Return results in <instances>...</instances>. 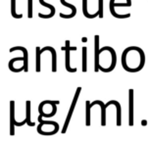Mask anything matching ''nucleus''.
<instances>
[{
	"label": "nucleus",
	"mask_w": 148,
	"mask_h": 143,
	"mask_svg": "<svg viewBox=\"0 0 148 143\" xmlns=\"http://www.w3.org/2000/svg\"><path fill=\"white\" fill-rule=\"evenodd\" d=\"M39 3H40V4L42 5V6L49 8V9H50V11H51V13H50L49 15H43V14L39 13V14H38V17H39V18H41V19H49V18H52V17H53L54 15H55V7H54V6H52V5L48 4V3H45L44 0H39Z\"/></svg>",
	"instance_id": "nucleus-11"
},
{
	"label": "nucleus",
	"mask_w": 148,
	"mask_h": 143,
	"mask_svg": "<svg viewBox=\"0 0 148 143\" xmlns=\"http://www.w3.org/2000/svg\"><path fill=\"white\" fill-rule=\"evenodd\" d=\"M98 104L100 105L101 107V125L102 127H105L106 125V108L110 105H115L116 106V109H117V125L118 127H121L122 125V117H121V114H122V108H121V104L119 102L116 101V100H111L107 103V104H104L102 101L100 100H95L94 102L90 103V106L91 108L94 106V105Z\"/></svg>",
	"instance_id": "nucleus-1"
},
{
	"label": "nucleus",
	"mask_w": 148,
	"mask_h": 143,
	"mask_svg": "<svg viewBox=\"0 0 148 143\" xmlns=\"http://www.w3.org/2000/svg\"><path fill=\"white\" fill-rule=\"evenodd\" d=\"M129 94V125L132 127L134 125V89H130Z\"/></svg>",
	"instance_id": "nucleus-5"
},
{
	"label": "nucleus",
	"mask_w": 148,
	"mask_h": 143,
	"mask_svg": "<svg viewBox=\"0 0 148 143\" xmlns=\"http://www.w3.org/2000/svg\"><path fill=\"white\" fill-rule=\"evenodd\" d=\"M82 13H84V17L87 19H93L96 18L97 16H99V12H96L93 15H90L87 11V0H82Z\"/></svg>",
	"instance_id": "nucleus-12"
},
{
	"label": "nucleus",
	"mask_w": 148,
	"mask_h": 143,
	"mask_svg": "<svg viewBox=\"0 0 148 143\" xmlns=\"http://www.w3.org/2000/svg\"><path fill=\"white\" fill-rule=\"evenodd\" d=\"M48 51L51 52L52 54V72H56L57 71V52L53 47L51 46H45L41 49V53H43L44 51Z\"/></svg>",
	"instance_id": "nucleus-9"
},
{
	"label": "nucleus",
	"mask_w": 148,
	"mask_h": 143,
	"mask_svg": "<svg viewBox=\"0 0 148 143\" xmlns=\"http://www.w3.org/2000/svg\"><path fill=\"white\" fill-rule=\"evenodd\" d=\"M90 109H91V106H90V102L86 101L85 102V111H86V114H85V125L86 127H89L90 125Z\"/></svg>",
	"instance_id": "nucleus-13"
},
{
	"label": "nucleus",
	"mask_w": 148,
	"mask_h": 143,
	"mask_svg": "<svg viewBox=\"0 0 148 143\" xmlns=\"http://www.w3.org/2000/svg\"><path fill=\"white\" fill-rule=\"evenodd\" d=\"M86 40H87L86 37H84V38H82V41H84V42H86Z\"/></svg>",
	"instance_id": "nucleus-20"
},
{
	"label": "nucleus",
	"mask_w": 148,
	"mask_h": 143,
	"mask_svg": "<svg viewBox=\"0 0 148 143\" xmlns=\"http://www.w3.org/2000/svg\"><path fill=\"white\" fill-rule=\"evenodd\" d=\"M15 125H16V121H15V102L10 101V135L13 136L15 134Z\"/></svg>",
	"instance_id": "nucleus-6"
},
{
	"label": "nucleus",
	"mask_w": 148,
	"mask_h": 143,
	"mask_svg": "<svg viewBox=\"0 0 148 143\" xmlns=\"http://www.w3.org/2000/svg\"><path fill=\"white\" fill-rule=\"evenodd\" d=\"M141 125H146V121H142L141 122Z\"/></svg>",
	"instance_id": "nucleus-21"
},
{
	"label": "nucleus",
	"mask_w": 148,
	"mask_h": 143,
	"mask_svg": "<svg viewBox=\"0 0 148 143\" xmlns=\"http://www.w3.org/2000/svg\"><path fill=\"white\" fill-rule=\"evenodd\" d=\"M104 50H108V51L111 53L112 55V63H111V66H110V68H108V69H104V68H102L101 66L99 67V70H101L102 72L104 73H110L112 72L113 70L115 69V66H116V62H117V57H116V52H115V50L112 48V47L110 46H104L102 47L101 49H100V53H101L102 51H104Z\"/></svg>",
	"instance_id": "nucleus-3"
},
{
	"label": "nucleus",
	"mask_w": 148,
	"mask_h": 143,
	"mask_svg": "<svg viewBox=\"0 0 148 143\" xmlns=\"http://www.w3.org/2000/svg\"><path fill=\"white\" fill-rule=\"evenodd\" d=\"M11 15L15 19L23 18V14H16V0H11Z\"/></svg>",
	"instance_id": "nucleus-16"
},
{
	"label": "nucleus",
	"mask_w": 148,
	"mask_h": 143,
	"mask_svg": "<svg viewBox=\"0 0 148 143\" xmlns=\"http://www.w3.org/2000/svg\"><path fill=\"white\" fill-rule=\"evenodd\" d=\"M36 71L37 73H39L41 71V67H40V57H41V49L40 47L37 46L36 47Z\"/></svg>",
	"instance_id": "nucleus-15"
},
{
	"label": "nucleus",
	"mask_w": 148,
	"mask_h": 143,
	"mask_svg": "<svg viewBox=\"0 0 148 143\" xmlns=\"http://www.w3.org/2000/svg\"><path fill=\"white\" fill-rule=\"evenodd\" d=\"M26 104H27V117H26L27 125H29V127H34L36 124L31 122V101H27Z\"/></svg>",
	"instance_id": "nucleus-14"
},
{
	"label": "nucleus",
	"mask_w": 148,
	"mask_h": 143,
	"mask_svg": "<svg viewBox=\"0 0 148 143\" xmlns=\"http://www.w3.org/2000/svg\"><path fill=\"white\" fill-rule=\"evenodd\" d=\"M16 50H21V51L24 53V64H23V67H24V71L27 73L29 71V61H27V50L25 48V47L23 46H15V47H12V48H10L9 51L10 52H14L16 51Z\"/></svg>",
	"instance_id": "nucleus-7"
},
{
	"label": "nucleus",
	"mask_w": 148,
	"mask_h": 143,
	"mask_svg": "<svg viewBox=\"0 0 148 143\" xmlns=\"http://www.w3.org/2000/svg\"><path fill=\"white\" fill-rule=\"evenodd\" d=\"M99 55H100V49H99V36H94V72L97 73L99 71Z\"/></svg>",
	"instance_id": "nucleus-4"
},
{
	"label": "nucleus",
	"mask_w": 148,
	"mask_h": 143,
	"mask_svg": "<svg viewBox=\"0 0 148 143\" xmlns=\"http://www.w3.org/2000/svg\"><path fill=\"white\" fill-rule=\"evenodd\" d=\"M27 17L29 19H32L34 17V10H32V3L34 0H27Z\"/></svg>",
	"instance_id": "nucleus-18"
},
{
	"label": "nucleus",
	"mask_w": 148,
	"mask_h": 143,
	"mask_svg": "<svg viewBox=\"0 0 148 143\" xmlns=\"http://www.w3.org/2000/svg\"><path fill=\"white\" fill-rule=\"evenodd\" d=\"M60 1H61V4L63 5V6H66V7H68V8H71L72 9V13L70 14V15H64L63 13H60V17H61V18H63V19H71V18H73V17L76 16V14H77L76 6H74V5L68 3V2H66L65 0H60Z\"/></svg>",
	"instance_id": "nucleus-10"
},
{
	"label": "nucleus",
	"mask_w": 148,
	"mask_h": 143,
	"mask_svg": "<svg viewBox=\"0 0 148 143\" xmlns=\"http://www.w3.org/2000/svg\"><path fill=\"white\" fill-rule=\"evenodd\" d=\"M70 50H71V46H70V40H66V45H65V53H66V70L70 73H76L77 70L76 68L70 67Z\"/></svg>",
	"instance_id": "nucleus-8"
},
{
	"label": "nucleus",
	"mask_w": 148,
	"mask_h": 143,
	"mask_svg": "<svg viewBox=\"0 0 148 143\" xmlns=\"http://www.w3.org/2000/svg\"><path fill=\"white\" fill-rule=\"evenodd\" d=\"M81 91H82V87H77V91H76V94L74 96V99H73V102H72V105L70 107V110H69V113L67 115V118H66V121H65V124H64V127H63V129H62V133H66L67 131V129H68V125H69V122L71 121V118L73 116V113H74V110L76 108V105H77V99H79V96L81 94Z\"/></svg>",
	"instance_id": "nucleus-2"
},
{
	"label": "nucleus",
	"mask_w": 148,
	"mask_h": 143,
	"mask_svg": "<svg viewBox=\"0 0 148 143\" xmlns=\"http://www.w3.org/2000/svg\"><path fill=\"white\" fill-rule=\"evenodd\" d=\"M86 47H82V72L87 71V64H86V57H87V51Z\"/></svg>",
	"instance_id": "nucleus-17"
},
{
	"label": "nucleus",
	"mask_w": 148,
	"mask_h": 143,
	"mask_svg": "<svg viewBox=\"0 0 148 143\" xmlns=\"http://www.w3.org/2000/svg\"><path fill=\"white\" fill-rule=\"evenodd\" d=\"M98 12H99V18L103 19L104 18V12H103V2L104 0H98Z\"/></svg>",
	"instance_id": "nucleus-19"
}]
</instances>
